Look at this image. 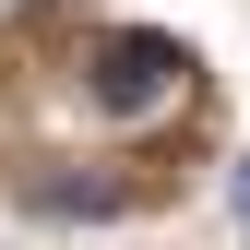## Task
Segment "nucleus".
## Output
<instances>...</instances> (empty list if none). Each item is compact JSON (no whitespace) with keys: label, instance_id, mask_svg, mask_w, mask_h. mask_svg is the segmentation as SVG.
Returning a JSON list of instances; mask_svg holds the SVG:
<instances>
[{"label":"nucleus","instance_id":"f257e3e1","mask_svg":"<svg viewBox=\"0 0 250 250\" xmlns=\"http://www.w3.org/2000/svg\"><path fill=\"white\" fill-rule=\"evenodd\" d=\"M191 48L179 36H96V72H83V96L107 119H131V131H167L179 107H191Z\"/></svg>","mask_w":250,"mask_h":250},{"label":"nucleus","instance_id":"f03ea898","mask_svg":"<svg viewBox=\"0 0 250 250\" xmlns=\"http://www.w3.org/2000/svg\"><path fill=\"white\" fill-rule=\"evenodd\" d=\"M227 203H238V227H250V155H238V167H227Z\"/></svg>","mask_w":250,"mask_h":250}]
</instances>
